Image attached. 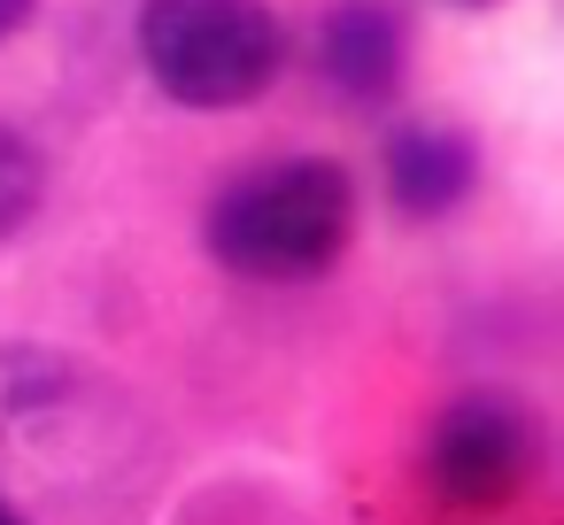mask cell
<instances>
[{"mask_svg": "<svg viewBox=\"0 0 564 525\" xmlns=\"http://www.w3.org/2000/svg\"><path fill=\"white\" fill-rule=\"evenodd\" d=\"M356 232V186L340 163L286 155L240 171L209 209V255L240 278H317Z\"/></svg>", "mask_w": 564, "mask_h": 525, "instance_id": "1", "label": "cell"}, {"mask_svg": "<svg viewBox=\"0 0 564 525\" xmlns=\"http://www.w3.org/2000/svg\"><path fill=\"white\" fill-rule=\"evenodd\" d=\"M40 194H47V171H40L32 140L0 124V240H17L40 217Z\"/></svg>", "mask_w": 564, "mask_h": 525, "instance_id": "6", "label": "cell"}, {"mask_svg": "<svg viewBox=\"0 0 564 525\" xmlns=\"http://www.w3.org/2000/svg\"><path fill=\"white\" fill-rule=\"evenodd\" d=\"M533 471H541V425L510 394H456L425 433V479L441 502L502 510L533 486Z\"/></svg>", "mask_w": 564, "mask_h": 525, "instance_id": "3", "label": "cell"}, {"mask_svg": "<svg viewBox=\"0 0 564 525\" xmlns=\"http://www.w3.org/2000/svg\"><path fill=\"white\" fill-rule=\"evenodd\" d=\"M379 178H387V194H394V209H402V217H448V209L471 194L479 155H471V140H464V132L410 124V132H394V140H387Z\"/></svg>", "mask_w": 564, "mask_h": 525, "instance_id": "5", "label": "cell"}, {"mask_svg": "<svg viewBox=\"0 0 564 525\" xmlns=\"http://www.w3.org/2000/svg\"><path fill=\"white\" fill-rule=\"evenodd\" d=\"M317 70L340 101L379 109L402 86V24L379 9V0H340V9L317 24Z\"/></svg>", "mask_w": 564, "mask_h": 525, "instance_id": "4", "label": "cell"}, {"mask_svg": "<svg viewBox=\"0 0 564 525\" xmlns=\"http://www.w3.org/2000/svg\"><path fill=\"white\" fill-rule=\"evenodd\" d=\"M0 525H32V517H24V510H17L9 494H0Z\"/></svg>", "mask_w": 564, "mask_h": 525, "instance_id": "8", "label": "cell"}, {"mask_svg": "<svg viewBox=\"0 0 564 525\" xmlns=\"http://www.w3.org/2000/svg\"><path fill=\"white\" fill-rule=\"evenodd\" d=\"M32 9H40V0H0V40L24 32V24H32Z\"/></svg>", "mask_w": 564, "mask_h": 525, "instance_id": "7", "label": "cell"}, {"mask_svg": "<svg viewBox=\"0 0 564 525\" xmlns=\"http://www.w3.org/2000/svg\"><path fill=\"white\" fill-rule=\"evenodd\" d=\"M464 9H495V0H464Z\"/></svg>", "mask_w": 564, "mask_h": 525, "instance_id": "9", "label": "cell"}, {"mask_svg": "<svg viewBox=\"0 0 564 525\" xmlns=\"http://www.w3.org/2000/svg\"><path fill=\"white\" fill-rule=\"evenodd\" d=\"M140 63L178 109H240L279 78L286 32L263 0H148Z\"/></svg>", "mask_w": 564, "mask_h": 525, "instance_id": "2", "label": "cell"}]
</instances>
